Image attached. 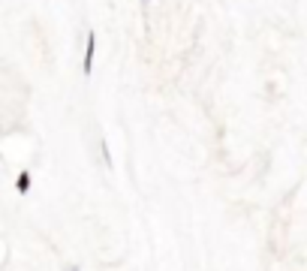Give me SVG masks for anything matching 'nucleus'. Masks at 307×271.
Listing matches in <instances>:
<instances>
[{
    "label": "nucleus",
    "instance_id": "f257e3e1",
    "mask_svg": "<svg viewBox=\"0 0 307 271\" xmlns=\"http://www.w3.org/2000/svg\"><path fill=\"white\" fill-rule=\"evenodd\" d=\"M94 51H97V33L87 30V42H84V76H90L94 72Z\"/></svg>",
    "mask_w": 307,
    "mask_h": 271
},
{
    "label": "nucleus",
    "instance_id": "f03ea898",
    "mask_svg": "<svg viewBox=\"0 0 307 271\" xmlns=\"http://www.w3.org/2000/svg\"><path fill=\"white\" fill-rule=\"evenodd\" d=\"M30 181H33V178H30V172H27V169H24V172H18V178H15V190L21 193V196H24V193H30Z\"/></svg>",
    "mask_w": 307,
    "mask_h": 271
},
{
    "label": "nucleus",
    "instance_id": "7ed1b4c3",
    "mask_svg": "<svg viewBox=\"0 0 307 271\" xmlns=\"http://www.w3.org/2000/svg\"><path fill=\"white\" fill-rule=\"evenodd\" d=\"M144 3H148V0H144Z\"/></svg>",
    "mask_w": 307,
    "mask_h": 271
}]
</instances>
